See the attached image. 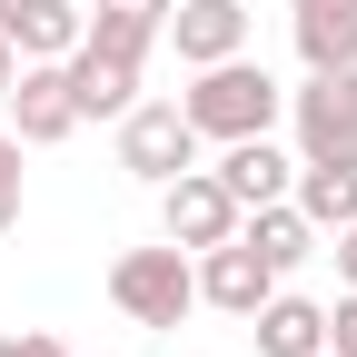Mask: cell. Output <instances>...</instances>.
<instances>
[{
	"instance_id": "cell-9",
	"label": "cell",
	"mask_w": 357,
	"mask_h": 357,
	"mask_svg": "<svg viewBox=\"0 0 357 357\" xmlns=\"http://www.w3.org/2000/svg\"><path fill=\"white\" fill-rule=\"evenodd\" d=\"M139 70L149 60H119V50H100V40H79V50H70L79 119H129V109H139Z\"/></svg>"
},
{
	"instance_id": "cell-5",
	"label": "cell",
	"mask_w": 357,
	"mask_h": 357,
	"mask_svg": "<svg viewBox=\"0 0 357 357\" xmlns=\"http://www.w3.org/2000/svg\"><path fill=\"white\" fill-rule=\"evenodd\" d=\"M288 129H298V159L357 149V70H307L288 89Z\"/></svg>"
},
{
	"instance_id": "cell-4",
	"label": "cell",
	"mask_w": 357,
	"mask_h": 357,
	"mask_svg": "<svg viewBox=\"0 0 357 357\" xmlns=\"http://www.w3.org/2000/svg\"><path fill=\"white\" fill-rule=\"evenodd\" d=\"M238 218H248V208L218 189V169H178L169 189H159V238H178L189 258L218 248V238H238Z\"/></svg>"
},
{
	"instance_id": "cell-10",
	"label": "cell",
	"mask_w": 357,
	"mask_h": 357,
	"mask_svg": "<svg viewBox=\"0 0 357 357\" xmlns=\"http://www.w3.org/2000/svg\"><path fill=\"white\" fill-rule=\"evenodd\" d=\"M208 169H218V189H229L238 208H268V199H288V189H298V159H288L278 139H229Z\"/></svg>"
},
{
	"instance_id": "cell-1",
	"label": "cell",
	"mask_w": 357,
	"mask_h": 357,
	"mask_svg": "<svg viewBox=\"0 0 357 357\" xmlns=\"http://www.w3.org/2000/svg\"><path fill=\"white\" fill-rule=\"evenodd\" d=\"M178 109H189V129H199V139H218V149H229V139H268V129L288 119V89H278V79H268V70L238 50V60H208V70L189 79V100H178Z\"/></svg>"
},
{
	"instance_id": "cell-8",
	"label": "cell",
	"mask_w": 357,
	"mask_h": 357,
	"mask_svg": "<svg viewBox=\"0 0 357 357\" xmlns=\"http://www.w3.org/2000/svg\"><path fill=\"white\" fill-rule=\"evenodd\" d=\"M169 50L208 70V60H238L248 50V0H178L169 10Z\"/></svg>"
},
{
	"instance_id": "cell-14",
	"label": "cell",
	"mask_w": 357,
	"mask_h": 357,
	"mask_svg": "<svg viewBox=\"0 0 357 357\" xmlns=\"http://www.w3.org/2000/svg\"><path fill=\"white\" fill-rule=\"evenodd\" d=\"M288 40H298L307 70H357V0H298Z\"/></svg>"
},
{
	"instance_id": "cell-15",
	"label": "cell",
	"mask_w": 357,
	"mask_h": 357,
	"mask_svg": "<svg viewBox=\"0 0 357 357\" xmlns=\"http://www.w3.org/2000/svg\"><path fill=\"white\" fill-rule=\"evenodd\" d=\"M169 10L178 0H89V30L79 40H100V50H119V60H149L169 40Z\"/></svg>"
},
{
	"instance_id": "cell-22",
	"label": "cell",
	"mask_w": 357,
	"mask_h": 357,
	"mask_svg": "<svg viewBox=\"0 0 357 357\" xmlns=\"http://www.w3.org/2000/svg\"><path fill=\"white\" fill-rule=\"evenodd\" d=\"M10 10H20V0H0V30H10Z\"/></svg>"
},
{
	"instance_id": "cell-20",
	"label": "cell",
	"mask_w": 357,
	"mask_h": 357,
	"mask_svg": "<svg viewBox=\"0 0 357 357\" xmlns=\"http://www.w3.org/2000/svg\"><path fill=\"white\" fill-rule=\"evenodd\" d=\"M20 357H70V347H60L50 328H20Z\"/></svg>"
},
{
	"instance_id": "cell-21",
	"label": "cell",
	"mask_w": 357,
	"mask_h": 357,
	"mask_svg": "<svg viewBox=\"0 0 357 357\" xmlns=\"http://www.w3.org/2000/svg\"><path fill=\"white\" fill-rule=\"evenodd\" d=\"M10 79H20V50H10V30H0V100H10Z\"/></svg>"
},
{
	"instance_id": "cell-6",
	"label": "cell",
	"mask_w": 357,
	"mask_h": 357,
	"mask_svg": "<svg viewBox=\"0 0 357 357\" xmlns=\"http://www.w3.org/2000/svg\"><path fill=\"white\" fill-rule=\"evenodd\" d=\"M10 129H20V149H60L70 129H79L70 60H20V79H10Z\"/></svg>"
},
{
	"instance_id": "cell-16",
	"label": "cell",
	"mask_w": 357,
	"mask_h": 357,
	"mask_svg": "<svg viewBox=\"0 0 357 357\" xmlns=\"http://www.w3.org/2000/svg\"><path fill=\"white\" fill-rule=\"evenodd\" d=\"M79 30H89L79 0H20V10H10V50H20V60H70Z\"/></svg>"
},
{
	"instance_id": "cell-17",
	"label": "cell",
	"mask_w": 357,
	"mask_h": 357,
	"mask_svg": "<svg viewBox=\"0 0 357 357\" xmlns=\"http://www.w3.org/2000/svg\"><path fill=\"white\" fill-rule=\"evenodd\" d=\"M30 149H20V129H0V238L20 229V199H30V169H20Z\"/></svg>"
},
{
	"instance_id": "cell-12",
	"label": "cell",
	"mask_w": 357,
	"mask_h": 357,
	"mask_svg": "<svg viewBox=\"0 0 357 357\" xmlns=\"http://www.w3.org/2000/svg\"><path fill=\"white\" fill-rule=\"evenodd\" d=\"M307 218H318V238H337L347 218H357V149H318V159H298V189H288Z\"/></svg>"
},
{
	"instance_id": "cell-18",
	"label": "cell",
	"mask_w": 357,
	"mask_h": 357,
	"mask_svg": "<svg viewBox=\"0 0 357 357\" xmlns=\"http://www.w3.org/2000/svg\"><path fill=\"white\" fill-rule=\"evenodd\" d=\"M328 357H357V288H337L328 307Z\"/></svg>"
},
{
	"instance_id": "cell-13",
	"label": "cell",
	"mask_w": 357,
	"mask_h": 357,
	"mask_svg": "<svg viewBox=\"0 0 357 357\" xmlns=\"http://www.w3.org/2000/svg\"><path fill=\"white\" fill-rule=\"evenodd\" d=\"M248 337H258V357H328V307L298 298V288H278V298L248 318Z\"/></svg>"
},
{
	"instance_id": "cell-7",
	"label": "cell",
	"mask_w": 357,
	"mask_h": 357,
	"mask_svg": "<svg viewBox=\"0 0 357 357\" xmlns=\"http://www.w3.org/2000/svg\"><path fill=\"white\" fill-rule=\"evenodd\" d=\"M288 278L268 268L248 238H218V248H199V307H218V318H258L268 298H278Z\"/></svg>"
},
{
	"instance_id": "cell-3",
	"label": "cell",
	"mask_w": 357,
	"mask_h": 357,
	"mask_svg": "<svg viewBox=\"0 0 357 357\" xmlns=\"http://www.w3.org/2000/svg\"><path fill=\"white\" fill-rule=\"evenodd\" d=\"M199 149H208V139L189 129L178 100H139V109L119 119V169L139 178V189H169L178 169H199Z\"/></svg>"
},
{
	"instance_id": "cell-19",
	"label": "cell",
	"mask_w": 357,
	"mask_h": 357,
	"mask_svg": "<svg viewBox=\"0 0 357 357\" xmlns=\"http://www.w3.org/2000/svg\"><path fill=\"white\" fill-rule=\"evenodd\" d=\"M328 258H337V288H357V218H347L337 238H328Z\"/></svg>"
},
{
	"instance_id": "cell-23",
	"label": "cell",
	"mask_w": 357,
	"mask_h": 357,
	"mask_svg": "<svg viewBox=\"0 0 357 357\" xmlns=\"http://www.w3.org/2000/svg\"><path fill=\"white\" fill-rule=\"evenodd\" d=\"M0 357H20V337H0Z\"/></svg>"
},
{
	"instance_id": "cell-2",
	"label": "cell",
	"mask_w": 357,
	"mask_h": 357,
	"mask_svg": "<svg viewBox=\"0 0 357 357\" xmlns=\"http://www.w3.org/2000/svg\"><path fill=\"white\" fill-rule=\"evenodd\" d=\"M109 307L129 328H178L199 307V258L178 248V238H159V248H119L109 258Z\"/></svg>"
},
{
	"instance_id": "cell-11",
	"label": "cell",
	"mask_w": 357,
	"mask_h": 357,
	"mask_svg": "<svg viewBox=\"0 0 357 357\" xmlns=\"http://www.w3.org/2000/svg\"><path fill=\"white\" fill-rule=\"evenodd\" d=\"M238 238H248L268 268H278V278H298V268L328 248V238H318V218H307L298 199H268V208H248V218H238Z\"/></svg>"
}]
</instances>
